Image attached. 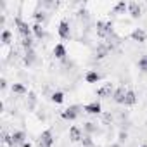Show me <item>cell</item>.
<instances>
[{"instance_id":"cell-13","label":"cell","mask_w":147,"mask_h":147,"mask_svg":"<svg viewBox=\"0 0 147 147\" xmlns=\"http://www.w3.org/2000/svg\"><path fill=\"white\" fill-rule=\"evenodd\" d=\"M52 54H54V57H55V59L64 61V59H66V55H67V50H66V47H64L62 43H57V45L54 47Z\"/></svg>"},{"instance_id":"cell-19","label":"cell","mask_w":147,"mask_h":147,"mask_svg":"<svg viewBox=\"0 0 147 147\" xmlns=\"http://www.w3.org/2000/svg\"><path fill=\"white\" fill-rule=\"evenodd\" d=\"M113 11H114V14H125V12H128V4L125 0H119V2H116Z\"/></svg>"},{"instance_id":"cell-23","label":"cell","mask_w":147,"mask_h":147,"mask_svg":"<svg viewBox=\"0 0 147 147\" xmlns=\"http://www.w3.org/2000/svg\"><path fill=\"white\" fill-rule=\"evenodd\" d=\"M83 131H85L87 135H92V133H95V131H97V125H95V123H92V121H87V123L83 125Z\"/></svg>"},{"instance_id":"cell-3","label":"cell","mask_w":147,"mask_h":147,"mask_svg":"<svg viewBox=\"0 0 147 147\" xmlns=\"http://www.w3.org/2000/svg\"><path fill=\"white\" fill-rule=\"evenodd\" d=\"M16 26H18V31L23 38H31L33 35V30H31V24H28L26 21H23L19 16L16 18Z\"/></svg>"},{"instance_id":"cell-6","label":"cell","mask_w":147,"mask_h":147,"mask_svg":"<svg viewBox=\"0 0 147 147\" xmlns=\"http://www.w3.org/2000/svg\"><path fill=\"white\" fill-rule=\"evenodd\" d=\"M130 38L133 42H138V43H144L147 42V31L144 28H133L131 33H130Z\"/></svg>"},{"instance_id":"cell-15","label":"cell","mask_w":147,"mask_h":147,"mask_svg":"<svg viewBox=\"0 0 147 147\" xmlns=\"http://www.w3.org/2000/svg\"><path fill=\"white\" fill-rule=\"evenodd\" d=\"M137 104V94L133 92V90H126V95H125V102H123V106H126V107H131V106H135Z\"/></svg>"},{"instance_id":"cell-12","label":"cell","mask_w":147,"mask_h":147,"mask_svg":"<svg viewBox=\"0 0 147 147\" xmlns=\"http://www.w3.org/2000/svg\"><path fill=\"white\" fill-rule=\"evenodd\" d=\"M11 135H12V142H14V147H16V145H21V144H24V142L28 140V138H26V133H24L23 130H14Z\"/></svg>"},{"instance_id":"cell-30","label":"cell","mask_w":147,"mask_h":147,"mask_svg":"<svg viewBox=\"0 0 147 147\" xmlns=\"http://www.w3.org/2000/svg\"><path fill=\"white\" fill-rule=\"evenodd\" d=\"M126 140H128V131L121 130V131L118 133V142H119V144H123V142H126Z\"/></svg>"},{"instance_id":"cell-25","label":"cell","mask_w":147,"mask_h":147,"mask_svg":"<svg viewBox=\"0 0 147 147\" xmlns=\"http://www.w3.org/2000/svg\"><path fill=\"white\" fill-rule=\"evenodd\" d=\"M35 106H36V94L28 92V109H35Z\"/></svg>"},{"instance_id":"cell-22","label":"cell","mask_w":147,"mask_h":147,"mask_svg":"<svg viewBox=\"0 0 147 147\" xmlns=\"http://www.w3.org/2000/svg\"><path fill=\"white\" fill-rule=\"evenodd\" d=\"M50 100H52L54 104H62V102H64V92L55 90V92L50 95Z\"/></svg>"},{"instance_id":"cell-27","label":"cell","mask_w":147,"mask_h":147,"mask_svg":"<svg viewBox=\"0 0 147 147\" xmlns=\"http://www.w3.org/2000/svg\"><path fill=\"white\" fill-rule=\"evenodd\" d=\"M82 145H83V147H94V138H92V135H85V137L82 138Z\"/></svg>"},{"instance_id":"cell-24","label":"cell","mask_w":147,"mask_h":147,"mask_svg":"<svg viewBox=\"0 0 147 147\" xmlns=\"http://www.w3.org/2000/svg\"><path fill=\"white\" fill-rule=\"evenodd\" d=\"M33 19H35V23L43 24V21H45V12H43V11H35V12H33Z\"/></svg>"},{"instance_id":"cell-17","label":"cell","mask_w":147,"mask_h":147,"mask_svg":"<svg viewBox=\"0 0 147 147\" xmlns=\"http://www.w3.org/2000/svg\"><path fill=\"white\" fill-rule=\"evenodd\" d=\"M31 30H33V35L38 38V40H42V38H45V28H43V24H38V23H33L31 24Z\"/></svg>"},{"instance_id":"cell-5","label":"cell","mask_w":147,"mask_h":147,"mask_svg":"<svg viewBox=\"0 0 147 147\" xmlns=\"http://www.w3.org/2000/svg\"><path fill=\"white\" fill-rule=\"evenodd\" d=\"M57 33H59V36H61L62 40H69V38H71V28H69V23H67L66 19H62V21L59 23Z\"/></svg>"},{"instance_id":"cell-32","label":"cell","mask_w":147,"mask_h":147,"mask_svg":"<svg viewBox=\"0 0 147 147\" xmlns=\"http://www.w3.org/2000/svg\"><path fill=\"white\" fill-rule=\"evenodd\" d=\"M19 147H33V144H31L30 140H26V142H24V144H21Z\"/></svg>"},{"instance_id":"cell-26","label":"cell","mask_w":147,"mask_h":147,"mask_svg":"<svg viewBox=\"0 0 147 147\" xmlns=\"http://www.w3.org/2000/svg\"><path fill=\"white\" fill-rule=\"evenodd\" d=\"M138 69L142 71V73H147V55H142L140 59H138Z\"/></svg>"},{"instance_id":"cell-8","label":"cell","mask_w":147,"mask_h":147,"mask_svg":"<svg viewBox=\"0 0 147 147\" xmlns=\"http://www.w3.org/2000/svg\"><path fill=\"white\" fill-rule=\"evenodd\" d=\"M114 90H116V88L113 87V83H106V85H102L100 88H97V95L102 97V99H109V97H113Z\"/></svg>"},{"instance_id":"cell-11","label":"cell","mask_w":147,"mask_h":147,"mask_svg":"<svg viewBox=\"0 0 147 147\" xmlns=\"http://www.w3.org/2000/svg\"><path fill=\"white\" fill-rule=\"evenodd\" d=\"M35 61H36V52H35V49H30V50H24V55H23V62H24V66H33L35 64Z\"/></svg>"},{"instance_id":"cell-34","label":"cell","mask_w":147,"mask_h":147,"mask_svg":"<svg viewBox=\"0 0 147 147\" xmlns=\"http://www.w3.org/2000/svg\"><path fill=\"white\" fill-rule=\"evenodd\" d=\"M140 147H147V144H144V145H140Z\"/></svg>"},{"instance_id":"cell-21","label":"cell","mask_w":147,"mask_h":147,"mask_svg":"<svg viewBox=\"0 0 147 147\" xmlns=\"http://www.w3.org/2000/svg\"><path fill=\"white\" fill-rule=\"evenodd\" d=\"M0 42H2V45H11V42H12L11 30H4L2 31V35H0Z\"/></svg>"},{"instance_id":"cell-9","label":"cell","mask_w":147,"mask_h":147,"mask_svg":"<svg viewBox=\"0 0 147 147\" xmlns=\"http://www.w3.org/2000/svg\"><path fill=\"white\" fill-rule=\"evenodd\" d=\"M83 137H85V135H83V131H82L80 126L73 125V126L69 128V140H71V142H82Z\"/></svg>"},{"instance_id":"cell-20","label":"cell","mask_w":147,"mask_h":147,"mask_svg":"<svg viewBox=\"0 0 147 147\" xmlns=\"http://www.w3.org/2000/svg\"><path fill=\"white\" fill-rule=\"evenodd\" d=\"M107 54H109V47L104 45V43H100V45L97 47V50H95V57H97V59H104Z\"/></svg>"},{"instance_id":"cell-28","label":"cell","mask_w":147,"mask_h":147,"mask_svg":"<svg viewBox=\"0 0 147 147\" xmlns=\"http://www.w3.org/2000/svg\"><path fill=\"white\" fill-rule=\"evenodd\" d=\"M21 47H23L24 50L33 49V40H31V38H23V40H21Z\"/></svg>"},{"instance_id":"cell-10","label":"cell","mask_w":147,"mask_h":147,"mask_svg":"<svg viewBox=\"0 0 147 147\" xmlns=\"http://www.w3.org/2000/svg\"><path fill=\"white\" fill-rule=\"evenodd\" d=\"M128 14L131 19H138L142 16V5L137 4V2H130L128 4Z\"/></svg>"},{"instance_id":"cell-1","label":"cell","mask_w":147,"mask_h":147,"mask_svg":"<svg viewBox=\"0 0 147 147\" xmlns=\"http://www.w3.org/2000/svg\"><path fill=\"white\" fill-rule=\"evenodd\" d=\"M38 142H40V147H54L55 137H54L52 130H50V128L43 130V131L40 133V137H38Z\"/></svg>"},{"instance_id":"cell-4","label":"cell","mask_w":147,"mask_h":147,"mask_svg":"<svg viewBox=\"0 0 147 147\" xmlns=\"http://www.w3.org/2000/svg\"><path fill=\"white\" fill-rule=\"evenodd\" d=\"M80 109H82L80 106H69L64 111H61V118L66 119V121H75L80 116Z\"/></svg>"},{"instance_id":"cell-7","label":"cell","mask_w":147,"mask_h":147,"mask_svg":"<svg viewBox=\"0 0 147 147\" xmlns=\"http://www.w3.org/2000/svg\"><path fill=\"white\" fill-rule=\"evenodd\" d=\"M83 111H85L87 114H90V116H97V114H100V113H102V104H100L99 100L88 102V104L83 107Z\"/></svg>"},{"instance_id":"cell-18","label":"cell","mask_w":147,"mask_h":147,"mask_svg":"<svg viewBox=\"0 0 147 147\" xmlns=\"http://www.w3.org/2000/svg\"><path fill=\"white\" fill-rule=\"evenodd\" d=\"M11 90H12V94H16V95H24V94H28V87H26L24 83H12Z\"/></svg>"},{"instance_id":"cell-31","label":"cell","mask_w":147,"mask_h":147,"mask_svg":"<svg viewBox=\"0 0 147 147\" xmlns=\"http://www.w3.org/2000/svg\"><path fill=\"white\" fill-rule=\"evenodd\" d=\"M0 88H2V90L7 88V80L5 78H0Z\"/></svg>"},{"instance_id":"cell-14","label":"cell","mask_w":147,"mask_h":147,"mask_svg":"<svg viewBox=\"0 0 147 147\" xmlns=\"http://www.w3.org/2000/svg\"><path fill=\"white\" fill-rule=\"evenodd\" d=\"M125 95H126V88L125 87H118L114 90V94H113V100L116 104H123L125 102Z\"/></svg>"},{"instance_id":"cell-29","label":"cell","mask_w":147,"mask_h":147,"mask_svg":"<svg viewBox=\"0 0 147 147\" xmlns=\"http://www.w3.org/2000/svg\"><path fill=\"white\" fill-rule=\"evenodd\" d=\"M2 142H4L5 145H9V147H14V142H12V135H7V133H4V135H2Z\"/></svg>"},{"instance_id":"cell-16","label":"cell","mask_w":147,"mask_h":147,"mask_svg":"<svg viewBox=\"0 0 147 147\" xmlns=\"http://www.w3.org/2000/svg\"><path fill=\"white\" fill-rule=\"evenodd\" d=\"M100 80V73H97V71H94V69H90V71H87L85 73V82L87 83H97Z\"/></svg>"},{"instance_id":"cell-33","label":"cell","mask_w":147,"mask_h":147,"mask_svg":"<svg viewBox=\"0 0 147 147\" xmlns=\"http://www.w3.org/2000/svg\"><path fill=\"white\" fill-rule=\"evenodd\" d=\"M109 147H121V144H119V142H113Z\"/></svg>"},{"instance_id":"cell-2","label":"cell","mask_w":147,"mask_h":147,"mask_svg":"<svg viewBox=\"0 0 147 147\" xmlns=\"http://www.w3.org/2000/svg\"><path fill=\"white\" fill-rule=\"evenodd\" d=\"M95 28H97V36L99 38H106L113 33V23L111 21H97Z\"/></svg>"}]
</instances>
